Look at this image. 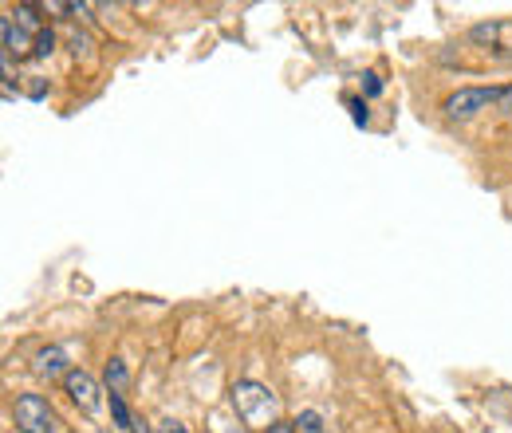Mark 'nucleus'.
Masks as SVG:
<instances>
[{"mask_svg":"<svg viewBox=\"0 0 512 433\" xmlns=\"http://www.w3.org/2000/svg\"><path fill=\"white\" fill-rule=\"evenodd\" d=\"M16 16H20V24H24V28H36V16H32V8H28V4H20V8H16Z\"/></svg>","mask_w":512,"mask_h":433,"instance_id":"dca6fc26","label":"nucleus"},{"mask_svg":"<svg viewBox=\"0 0 512 433\" xmlns=\"http://www.w3.org/2000/svg\"><path fill=\"white\" fill-rule=\"evenodd\" d=\"M233 414L249 426V430H268V426H276L280 422V402H276V394L268 390V386H260V382H237L233 386Z\"/></svg>","mask_w":512,"mask_h":433,"instance_id":"f257e3e1","label":"nucleus"},{"mask_svg":"<svg viewBox=\"0 0 512 433\" xmlns=\"http://www.w3.org/2000/svg\"><path fill=\"white\" fill-rule=\"evenodd\" d=\"M363 79H367V83H363V87H367V95H379V91H383V79H379L375 71H367Z\"/></svg>","mask_w":512,"mask_h":433,"instance_id":"2eb2a0df","label":"nucleus"},{"mask_svg":"<svg viewBox=\"0 0 512 433\" xmlns=\"http://www.w3.org/2000/svg\"><path fill=\"white\" fill-rule=\"evenodd\" d=\"M296 430H304V433H323V418L316 414V410H304V414L296 418Z\"/></svg>","mask_w":512,"mask_h":433,"instance_id":"9d476101","label":"nucleus"},{"mask_svg":"<svg viewBox=\"0 0 512 433\" xmlns=\"http://www.w3.org/2000/svg\"><path fill=\"white\" fill-rule=\"evenodd\" d=\"M0 36H4V56H8V60L28 52V36L12 24V16H4V20H0Z\"/></svg>","mask_w":512,"mask_h":433,"instance_id":"423d86ee","label":"nucleus"},{"mask_svg":"<svg viewBox=\"0 0 512 433\" xmlns=\"http://www.w3.org/2000/svg\"><path fill=\"white\" fill-rule=\"evenodd\" d=\"M158 433H186V426H182V422H174V418H170V422H162V426H158Z\"/></svg>","mask_w":512,"mask_h":433,"instance_id":"a211bd4d","label":"nucleus"},{"mask_svg":"<svg viewBox=\"0 0 512 433\" xmlns=\"http://www.w3.org/2000/svg\"><path fill=\"white\" fill-rule=\"evenodd\" d=\"M264 433H300V430H296V422H284V418H280L276 426H268Z\"/></svg>","mask_w":512,"mask_h":433,"instance_id":"f3484780","label":"nucleus"},{"mask_svg":"<svg viewBox=\"0 0 512 433\" xmlns=\"http://www.w3.org/2000/svg\"><path fill=\"white\" fill-rule=\"evenodd\" d=\"M501 32V24H477L473 32H469V40H493Z\"/></svg>","mask_w":512,"mask_h":433,"instance_id":"f8f14e48","label":"nucleus"},{"mask_svg":"<svg viewBox=\"0 0 512 433\" xmlns=\"http://www.w3.org/2000/svg\"><path fill=\"white\" fill-rule=\"evenodd\" d=\"M64 390H67V398H71L83 414H99L103 394H99V382H95L87 371H75V367H71V374L64 378Z\"/></svg>","mask_w":512,"mask_h":433,"instance_id":"20e7f679","label":"nucleus"},{"mask_svg":"<svg viewBox=\"0 0 512 433\" xmlns=\"http://www.w3.org/2000/svg\"><path fill=\"white\" fill-rule=\"evenodd\" d=\"M12 422L20 433H60V418L44 394H20L12 406Z\"/></svg>","mask_w":512,"mask_h":433,"instance_id":"7ed1b4c3","label":"nucleus"},{"mask_svg":"<svg viewBox=\"0 0 512 433\" xmlns=\"http://www.w3.org/2000/svg\"><path fill=\"white\" fill-rule=\"evenodd\" d=\"M71 52H75V56H79V52H83V56H87V52H91V40H87V36H79V32H75V36H71Z\"/></svg>","mask_w":512,"mask_h":433,"instance_id":"4468645a","label":"nucleus"},{"mask_svg":"<svg viewBox=\"0 0 512 433\" xmlns=\"http://www.w3.org/2000/svg\"><path fill=\"white\" fill-rule=\"evenodd\" d=\"M347 107H351V119L359 126H367V103L363 99H347Z\"/></svg>","mask_w":512,"mask_h":433,"instance_id":"ddd939ff","label":"nucleus"},{"mask_svg":"<svg viewBox=\"0 0 512 433\" xmlns=\"http://www.w3.org/2000/svg\"><path fill=\"white\" fill-rule=\"evenodd\" d=\"M103 382H107V390H111V394H123V390H127V382H130L127 363H123V359H111V363H107V371H103Z\"/></svg>","mask_w":512,"mask_h":433,"instance_id":"0eeeda50","label":"nucleus"},{"mask_svg":"<svg viewBox=\"0 0 512 433\" xmlns=\"http://www.w3.org/2000/svg\"><path fill=\"white\" fill-rule=\"evenodd\" d=\"M32 371L40 374V378H67V374H71V367H67V351L64 347H44V351L36 355Z\"/></svg>","mask_w":512,"mask_h":433,"instance_id":"39448f33","label":"nucleus"},{"mask_svg":"<svg viewBox=\"0 0 512 433\" xmlns=\"http://www.w3.org/2000/svg\"><path fill=\"white\" fill-rule=\"evenodd\" d=\"M213 426H217V433H249V426L233 414V418H213Z\"/></svg>","mask_w":512,"mask_h":433,"instance_id":"9b49d317","label":"nucleus"},{"mask_svg":"<svg viewBox=\"0 0 512 433\" xmlns=\"http://www.w3.org/2000/svg\"><path fill=\"white\" fill-rule=\"evenodd\" d=\"M505 91H509V87H457V91L446 99L442 111H446L449 119L465 123V119H477V115L489 111V107H501Z\"/></svg>","mask_w":512,"mask_h":433,"instance_id":"f03ea898","label":"nucleus"},{"mask_svg":"<svg viewBox=\"0 0 512 433\" xmlns=\"http://www.w3.org/2000/svg\"><path fill=\"white\" fill-rule=\"evenodd\" d=\"M111 418H115V426H119V430H134V414L127 410L123 394H111Z\"/></svg>","mask_w":512,"mask_h":433,"instance_id":"6e6552de","label":"nucleus"},{"mask_svg":"<svg viewBox=\"0 0 512 433\" xmlns=\"http://www.w3.org/2000/svg\"><path fill=\"white\" fill-rule=\"evenodd\" d=\"M501 111H505V115H512V87L505 91V99H501Z\"/></svg>","mask_w":512,"mask_h":433,"instance_id":"6ab92c4d","label":"nucleus"},{"mask_svg":"<svg viewBox=\"0 0 512 433\" xmlns=\"http://www.w3.org/2000/svg\"><path fill=\"white\" fill-rule=\"evenodd\" d=\"M32 52H36L40 60H44V56H52V52H56V32H52V28H40V32H36V40H32Z\"/></svg>","mask_w":512,"mask_h":433,"instance_id":"1a4fd4ad","label":"nucleus"}]
</instances>
